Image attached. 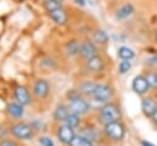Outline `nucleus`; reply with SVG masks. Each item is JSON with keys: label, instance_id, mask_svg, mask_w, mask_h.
<instances>
[{"label": "nucleus", "instance_id": "1", "mask_svg": "<svg viewBox=\"0 0 157 146\" xmlns=\"http://www.w3.org/2000/svg\"><path fill=\"white\" fill-rule=\"evenodd\" d=\"M120 118H121L120 108L117 104L112 103V102H108V103L103 104L99 108V112H98V121L101 124H103V125L119 121Z\"/></svg>", "mask_w": 157, "mask_h": 146}, {"label": "nucleus", "instance_id": "2", "mask_svg": "<svg viewBox=\"0 0 157 146\" xmlns=\"http://www.w3.org/2000/svg\"><path fill=\"white\" fill-rule=\"evenodd\" d=\"M9 133L18 140H31L34 137V129L25 121H15L9 126Z\"/></svg>", "mask_w": 157, "mask_h": 146}, {"label": "nucleus", "instance_id": "3", "mask_svg": "<svg viewBox=\"0 0 157 146\" xmlns=\"http://www.w3.org/2000/svg\"><path fill=\"white\" fill-rule=\"evenodd\" d=\"M103 133L108 139L113 141H120L125 136V128L120 121H115V123L104 125Z\"/></svg>", "mask_w": 157, "mask_h": 146}, {"label": "nucleus", "instance_id": "4", "mask_svg": "<svg viewBox=\"0 0 157 146\" xmlns=\"http://www.w3.org/2000/svg\"><path fill=\"white\" fill-rule=\"evenodd\" d=\"M113 94H114V91H113V88L109 85H107V83H98L97 88H96V92L92 96V99L94 102H97V103L105 104V103H108L112 99Z\"/></svg>", "mask_w": 157, "mask_h": 146}, {"label": "nucleus", "instance_id": "5", "mask_svg": "<svg viewBox=\"0 0 157 146\" xmlns=\"http://www.w3.org/2000/svg\"><path fill=\"white\" fill-rule=\"evenodd\" d=\"M67 107H69L71 113H75V114H78V115L86 114L91 108L90 103L86 99H83L81 94H78L74 98H70L69 103H67Z\"/></svg>", "mask_w": 157, "mask_h": 146}, {"label": "nucleus", "instance_id": "6", "mask_svg": "<svg viewBox=\"0 0 157 146\" xmlns=\"http://www.w3.org/2000/svg\"><path fill=\"white\" fill-rule=\"evenodd\" d=\"M50 92V86L49 82L44 79H37L32 86V94L37 97L38 99H44L48 97Z\"/></svg>", "mask_w": 157, "mask_h": 146}, {"label": "nucleus", "instance_id": "7", "mask_svg": "<svg viewBox=\"0 0 157 146\" xmlns=\"http://www.w3.org/2000/svg\"><path fill=\"white\" fill-rule=\"evenodd\" d=\"M75 136H76L75 130H74L71 126H69V125L64 124V125H60V126L58 128L56 137L59 139V141H60L61 144L70 145V142L74 140V137H75Z\"/></svg>", "mask_w": 157, "mask_h": 146}, {"label": "nucleus", "instance_id": "8", "mask_svg": "<svg viewBox=\"0 0 157 146\" xmlns=\"http://www.w3.org/2000/svg\"><path fill=\"white\" fill-rule=\"evenodd\" d=\"M131 88L139 96H142V94L147 93L148 90H150V86H148V82H147L145 75L135 76L134 80H132V83H131Z\"/></svg>", "mask_w": 157, "mask_h": 146}, {"label": "nucleus", "instance_id": "9", "mask_svg": "<svg viewBox=\"0 0 157 146\" xmlns=\"http://www.w3.org/2000/svg\"><path fill=\"white\" fill-rule=\"evenodd\" d=\"M13 97L17 101V103H20L23 107L25 106H28L31 103V101H32L28 90L25 86H22V85H17L15 87V90H13Z\"/></svg>", "mask_w": 157, "mask_h": 146}, {"label": "nucleus", "instance_id": "10", "mask_svg": "<svg viewBox=\"0 0 157 146\" xmlns=\"http://www.w3.org/2000/svg\"><path fill=\"white\" fill-rule=\"evenodd\" d=\"M80 55L85 60H88V59H91V58H93V56L97 55V47L91 40H83V42H81Z\"/></svg>", "mask_w": 157, "mask_h": 146}, {"label": "nucleus", "instance_id": "11", "mask_svg": "<svg viewBox=\"0 0 157 146\" xmlns=\"http://www.w3.org/2000/svg\"><path fill=\"white\" fill-rule=\"evenodd\" d=\"M97 82L92 81V80H85L82 81L78 87H77V91L81 96H85V97H92L96 92V88H97Z\"/></svg>", "mask_w": 157, "mask_h": 146}, {"label": "nucleus", "instance_id": "12", "mask_svg": "<svg viewBox=\"0 0 157 146\" xmlns=\"http://www.w3.org/2000/svg\"><path fill=\"white\" fill-rule=\"evenodd\" d=\"M141 110L147 118H152L157 110V102L151 97L144 98L141 101Z\"/></svg>", "mask_w": 157, "mask_h": 146}, {"label": "nucleus", "instance_id": "13", "mask_svg": "<svg viewBox=\"0 0 157 146\" xmlns=\"http://www.w3.org/2000/svg\"><path fill=\"white\" fill-rule=\"evenodd\" d=\"M85 66H86V70H87L88 72H99V71L103 70L104 63H103V59H102L101 56L96 55V56H93V58L86 60Z\"/></svg>", "mask_w": 157, "mask_h": 146}, {"label": "nucleus", "instance_id": "14", "mask_svg": "<svg viewBox=\"0 0 157 146\" xmlns=\"http://www.w3.org/2000/svg\"><path fill=\"white\" fill-rule=\"evenodd\" d=\"M48 15H49L50 20L58 26H64L67 22V15L63 7L50 11V12H48Z\"/></svg>", "mask_w": 157, "mask_h": 146}, {"label": "nucleus", "instance_id": "15", "mask_svg": "<svg viewBox=\"0 0 157 146\" xmlns=\"http://www.w3.org/2000/svg\"><path fill=\"white\" fill-rule=\"evenodd\" d=\"M70 113H71V112H70L67 104L59 103V104L55 107L54 112H53V118H54V120H56V121H65Z\"/></svg>", "mask_w": 157, "mask_h": 146}, {"label": "nucleus", "instance_id": "16", "mask_svg": "<svg viewBox=\"0 0 157 146\" xmlns=\"http://www.w3.org/2000/svg\"><path fill=\"white\" fill-rule=\"evenodd\" d=\"M6 110H7V114L13 118V119H20L23 117L25 114V110H23V106H21L20 103L17 102H12V103H9L7 107H6Z\"/></svg>", "mask_w": 157, "mask_h": 146}, {"label": "nucleus", "instance_id": "17", "mask_svg": "<svg viewBox=\"0 0 157 146\" xmlns=\"http://www.w3.org/2000/svg\"><path fill=\"white\" fill-rule=\"evenodd\" d=\"M134 13V6L130 4V2H126L124 5H121L117 12H115V18L117 20H125L128 18L129 16H131Z\"/></svg>", "mask_w": 157, "mask_h": 146}, {"label": "nucleus", "instance_id": "18", "mask_svg": "<svg viewBox=\"0 0 157 146\" xmlns=\"http://www.w3.org/2000/svg\"><path fill=\"white\" fill-rule=\"evenodd\" d=\"M80 48H81V42L77 39H71L65 44V52L69 56H75L80 54Z\"/></svg>", "mask_w": 157, "mask_h": 146}, {"label": "nucleus", "instance_id": "19", "mask_svg": "<svg viewBox=\"0 0 157 146\" xmlns=\"http://www.w3.org/2000/svg\"><path fill=\"white\" fill-rule=\"evenodd\" d=\"M93 40L96 43H98V44H105L109 40V36L104 29L98 28V29H96L93 32Z\"/></svg>", "mask_w": 157, "mask_h": 146}, {"label": "nucleus", "instance_id": "20", "mask_svg": "<svg viewBox=\"0 0 157 146\" xmlns=\"http://www.w3.org/2000/svg\"><path fill=\"white\" fill-rule=\"evenodd\" d=\"M118 56L121 59V60H131L134 56H135V52L131 49V48H129V47H125V45H123V47H120L119 49H118Z\"/></svg>", "mask_w": 157, "mask_h": 146}, {"label": "nucleus", "instance_id": "21", "mask_svg": "<svg viewBox=\"0 0 157 146\" xmlns=\"http://www.w3.org/2000/svg\"><path fill=\"white\" fill-rule=\"evenodd\" d=\"M69 146H93V142L83 135H76Z\"/></svg>", "mask_w": 157, "mask_h": 146}, {"label": "nucleus", "instance_id": "22", "mask_svg": "<svg viewBox=\"0 0 157 146\" xmlns=\"http://www.w3.org/2000/svg\"><path fill=\"white\" fill-rule=\"evenodd\" d=\"M80 123H81V115L75 114V113H70L69 117H67L66 120H65V124L69 125V126H71L72 129L77 128V126L80 125Z\"/></svg>", "mask_w": 157, "mask_h": 146}, {"label": "nucleus", "instance_id": "23", "mask_svg": "<svg viewBox=\"0 0 157 146\" xmlns=\"http://www.w3.org/2000/svg\"><path fill=\"white\" fill-rule=\"evenodd\" d=\"M43 5H44V9H45L48 12L63 7L60 0H45V1H43Z\"/></svg>", "mask_w": 157, "mask_h": 146}, {"label": "nucleus", "instance_id": "24", "mask_svg": "<svg viewBox=\"0 0 157 146\" xmlns=\"http://www.w3.org/2000/svg\"><path fill=\"white\" fill-rule=\"evenodd\" d=\"M147 82H148V86L150 88H153V90H157V72L156 71H148L146 75H145Z\"/></svg>", "mask_w": 157, "mask_h": 146}, {"label": "nucleus", "instance_id": "25", "mask_svg": "<svg viewBox=\"0 0 157 146\" xmlns=\"http://www.w3.org/2000/svg\"><path fill=\"white\" fill-rule=\"evenodd\" d=\"M131 69V61L130 60H121L120 63H119V65H118V70H119V72L120 74H126L129 70Z\"/></svg>", "mask_w": 157, "mask_h": 146}, {"label": "nucleus", "instance_id": "26", "mask_svg": "<svg viewBox=\"0 0 157 146\" xmlns=\"http://www.w3.org/2000/svg\"><path fill=\"white\" fill-rule=\"evenodd\" d=\"M38 141H39V144H40L42 146H54L53 140H52L50 137H48V136H40Z\"/></svg>", "mask_w": 157, "mask_h": 146}, {"label": "nucleus", "instance_id": "27", "mask_svg": "<svg viewBox=\"0 0 157 146\" xmlns=\"http://www.w3.org/2000/svg\"><path fill=\"white\" fill-rule=\"evenodd\" d=\"M0 146H18V144L12 139H2L0 140Z\"/></svg>", "mask_w": 157, "mask_h": 146}, {"label": "nucleus", "instance_id": "28", "mask_svg": "<svg viewBox=\"0 0 157 146\" xmlns=\"http://www.w3.org/2000/svg\"><path fill=\"white\" fill-rule=\"evenodd\" d=\"M146 64L148 65H157V55H153L146 60Z\"/></svg>", "mask_w": 157, "mask_h": 146}, {"label": "nucleus", "instance_id": "29", "mask_svg": "<svg viewBox=\"0 0 157 146\" xmlns=\"http://www.w3.org/2000/svg\"><path fill=\"white\" fill-rule=\"evenodd\" d=\"M7 133H9V129H6L5 126H1V125H0V140L5 139L4 136H5Z\"/></svg>", "mask_w": 157, "mask_h": 146}, {"label": "nucleus", "instance_id": "30", "mask_svg": "<svg viewBox=\"0 0 157 146\" xmlns=\"http://www.w3.org/2000/svg\"><path fill=\"white\" fill-rule=\"evenodd\" d=\"M141 145H142V146H155L153 144H151V142H148V141H146V140H142V141H141Z\"/></svg>", "mask_w": 157, "mask_h": 146}, {"label": "nucleus", "instance_id": "31", "mask_svg": "<svg viewBox=\"0 0 157 146\" xmlns=\"http://www.w3.org/2000/svg\"><path fill=\"white\" fill-rule=\"evenodd\" d=\"M77 5H81V6H83L85 5V2H86V0H74Z\"/></svg>", "mask_w": 157, "mask_h": 146}, {"label": "nucleus", "instance_id": "32", "mask_svg": "<svg viewBox=\"0 0 157 146\" xmlns=\"http://www.w3.org/2000/svg\"><path fill=\"white\" fill-rule=\"evenodd\" d=\"M152 121L157 125V110H156V113H155V114H153V117H152Z\"/></svg>", "mask_w": 157, "mask_h": 146}, {"label": "nucleus", "instance_id": "33", "mask_svg": "<svg viewBox=\"0 0 157 146\" xmlns=\"http://www.w3.org/2000/svg\"><path fill=\"white\" fill-rule=\"evenodd\" d=\"M153 39H155V42L157 43V29H156L155 33H153Z\"/></svg>", "mask_w": 157, "mask_h": 146}]
</instances>
